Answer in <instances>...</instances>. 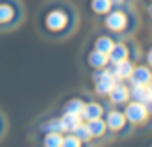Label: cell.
Segmentation results:
<instances>
[{
    "instance_id": "cell-1",
    "label": "cell",
    "mask_w": 152,
    "mask_h": 147,
    "mask_svg": "<svg viewBox=\"0 0 152 147\" xmlns=\"http://www.w3.org/2000/svg\"><path fill=\"white\" fill-rule=\"evenodd\" d=\"M146 106H145V103H139V101H135V103H131L129 106H127V118H129L131 122H142L146 118Z\"/></svg>"
},
{
    "instance_id": "cell-2",
    "label": "cell",
    "mask_w": 152,
    "mask_h": 147,
    "mask_svg": "<svg viewBox=\"0 0 152 147\" xmlns=\"http://www.w3.org/2000/svg\"><path fill=\"white\" fill-rule=\"evenodd\" d=\"M94 81H96L98 93H110L112 87H114V75H110L108 72H100L94 75Z\"/></svg>"
},
{
    "instance_id": "cell-3",
    "label": "cell",
    "mask_w": 152,
    "mask_h": 147,
    "mask_svg": "<svg viewBox=\"0 0 152 147\" xmlns=\"http://www.w3.org/2000/svg\"><path fill=\"white\" fill-rule=\"evenodd\" d=\"M129 78L133 79L135 85H146V83L152 79V75H150V72L146 68H137V70H133V72H131Z\"/></svg>"
},
{
    "instance_id": "cell-4",
    "label": "cell",
    "mask_w": 152,
    "mask_h": 147,
    "mask_svg": "<svg viewBox=\"0 0 152 147\" xmlns=\"http://www.w3.org/2000/svg\"><path fill=\"white\" fill-rule=\"evenodd\" d=\"M106 23H108V27H110V29L119 31V29H123V25H125V16H123L121 12H114V14L108 16Z\"/></svg>"
},
{
    "instance_id": "cell-5",
    "label": "cell",
    "mask_w": 152,
    "mask_h": 147,
    "mask_svg": "<svg viewBox=\"0 0 152 147\" xmlns=\"http://www.w3.org/2000/svg\"><path fill=\"white\" fill-rule=\"evenodd\" d=\"M46 23H48L50 29H62L66 25V16L62 12H52L48 16V19H46Z\"/></svg>"
},
{
    "instance_id": "cell-6",
    "label": "cell",
    "mask_w": 152,
    "mask_h": 147,
    "mask_svg": "<svg viewBox=\"0 0 152 147\" xmlns=\"http://www.w3.org/2000/svg\"><path fill=\"white\" fill-rule=\"evenodd\" d=\"M108 54H110V60L118 64V62L125 60V56H127V49H125L123 45H114V47H112V50H110Z\"/></svg>"
},
{
    "instance_id": "cell-7",
    "label": "cell",
    "mask_w": 152,
    "mask_h": 147,
    "mask_svg": "<svg viewBox=\"0 0 152 147\" xmlns=\"http://www.w3.org/2000/svg\"><path fill=\"white\" fill-rule=\"evenodd\" d=\"M79 124V114H73V112H67L66 116L62 118V130H67V132H73L75 126Z\"/></svg>"
},
{
    "instance_id": "cell-8",
    "label": "cell",
    "mask_w": 152,
    "mask_h": 147,
    "mask_svg": "<svg viewBox=\"0 0 152 147\" xmlns=\"http://www.w3.org/2000/svg\"><path fill=\"white\" fill-rule=\"evenodd\" d=\"M89 62H91V66H94V68H102V66H106V62H108V54L100 52V50H94L93 54H89Z\"/></svg>"
},
{
    "instance_id": "cell-9",
    "label": "cell",
    "mask_w": 152,
    "mask_h": 147,
    "mask_svg": "<svg viewBox=\"0 0 152 147\" xmlns=\"http://www.w3.org/2000/svg\"><path fill=\"white\" fill-rule=\"evenodd\" d=\"M83 114H85L89 120H93V118H98L100 116V112H102V109L96 105V103H91V105H85L83 106V110H81Z\"/></svg>"
},
{
    "instance_id": "cell-10",
    "label": "cell",
    "mask_w": 152,
    "mask_h": 147,
    "mask_svg": "<svg viewBox=\"0 0 152 147\" xmlns=\"http://www.w3.org/2000/svg\"><path fill=\"white\" fill-rule=\"evenodd\" d=\"M131 72H133V66L127 60L118 62V68H115V78H129Z\"/></svg>"
},
{
    "instance_id": "cell-11",
    "label": "cell",
    "mask_w": 152,
    "mask_h": 147,
    "mask_svg": "<svg viewBox=\"0 0 152 147\" xmlns=\"http://www.w3.org/2000/svg\"><path fill=\"white\" fill-rule=\"evenodd\" d=\"M131 95L135 97V101L145 103L146 99L150 97V91H148V89H145V85H135V87H133V91H131Z\"/></svg>"
},
{
    "instance_id": "cell-12",
    "label": "cell",
    "mask_w": 152,
    "mask_h": 147,
    "mask_svg": "<svg viewBox=\"0 0 152 147\" xmlns=\"http://www.w3.org/2000/svg\"><path fill=\"white\" fill-rule=\"evenodd\" d=\"M123 122H125V116L121 112H110V116H108V124L114 130H119L123 126Z\"/></svg>"
},
{
    "instance_id": "cell-13",
    "label": "cell",
    "mask_w": 152,
    "mask_h": 147,
    "mask_svg": "<svg viewBox=\"0 0 152 147\" xmlns=\"http://www.w3.org/2000/svg\"><path fill=\"white\" fill-rule=\"evenodd\" d=\"M87 126H89V130H91V134H93V136H102V134H104V128H106V124H104L100 118H93V120H91Z\"/></svg>"
},
{
    "instance_id": "cell-14",
    "label": "cell",
    "mask_w": 152,
    "mask_h": 147,
    "mask_svg": "<svg viewBox=\"0 0 152 147\" xmlns=\"http://www.w3.org/2000/svg\"><path fill=\"white\" fill-rule=\"evenodd\" d=\"M110 95H112V101L114 103H123L127 99V89L125 87H112V91H110Z\"/></svg>"
},
{
    "instance_id": "cell-15",
    "label": "cell",
    "mask_w": 152,
    "mask_h": 147,
    "mask_svg": "<svg viewBox=\"0 0 152 147\" xmlns=\"http://www.w3.org/2000/svg\"><path fill=\"white\" fill-rule=\"evenodd\" d=\"M112 47H114V43H112L108 37H100V39L96 41V50H100V52H104V54L110 52Z\"/></svg>"
},
{
    "instance_id": "cell-16",
    "label": "cell",
    "mask_w": 152,
    "mask_h": 147,
    "mask_svg": "<svg viewBox=\"0 0 152 147\" xmlns=\"http://www.w3.org/2000/svg\"><path fill=\"white\" fill-rule=\"evenodd\" d=\"M75 136L79 137V140H89L93 134H91V130H89V126H85V124H77L75 126Z\"/></svg>"
},
{
    "instance_id": "cell-17",
    "label": "cell",
    "mask_w": 152,
    "mask_h": 147,
    "mask_svg": "<svg viewBox=\"0 0 152 147\" xmlns=\"http://www.w3.org/2000/svg\"><path fill=\"white\" fill-rule=\"evenodd\" d=\"M45 143L48 147H56V145H62V136H60V132H50L48 136H46Z\"/></svg>"
},
{
    "instance_id": "cell-18",
    "label": "cell",
    "mask_w": 152,
    "mask_h": 147,
    "mask_svg": "<svg viewBox=\"0 0 152 147\" xmlns=\"http://www.w3.org/2000/svg\"><path fill=\"white\" fill-rule=\"evenodd\" d=\"M93 8L98 14H106L110 10V0H93Z\"/></svg>"
},
{
    "instance_id": "cell-19",
    "label": "cell",
    "mask_w": 152,
    "mask_h": 147,
    "mask_svg": "<svg viewBox=\"0 0 152 147\" xmlns=\"http://www.w3.org/2000/svg\"><path fill=\"white\" fill-rule=\"evenodd\" d=\"M83 103L79 101V99H75V101H69L67 103V106H66V112H73V114H81V110H83Z\"/></svg>"
},
{
    "instance_id": "cell-20",
    "label": "cell",
    "mask_w": 152,
    "mask_h": 147,
    "mask_svg": "<svg viewBox=\"0 0 152 147\" xmlns=\"http://www.w3.org/2000/svg\"><path fill=\"white\" fill-rule=\"evenodd\" d=\"M12 18V8L6 6V4H2L0 6V21H6V19Z\"/></svg>"
},
{
    "instance_id": "cell-21",
    "label": "cell",
    "mask_w": 152,
    "mask_h": 147,
    "mask_svg": "<svg viewBox=\"0 0 152 147\" xmlns=\"http://www.w3.org/2000/svg\"><path fill=\"white\" fill-rule=\"evenodd\" d=\"M48 132H60L62 130V120H50V122H46V126H45Z\"/></svg>"
},
{
    "instance_id": "cell-22",
    "label": "cell",
    "mask_w": 152,
    "mask_h": 147,
    "mask_svg": "<svg viewBox=\"0 0 152 147\" xmlns=\"http://www.w3.org/2000/svg\"><path fill=\"white\" fill-rule=\"evenodd\" d=\"M62 145H67V147H73V145H79V137H67V140H62Z\"/></svg>"
},
{
    "instance_id": "cell-23",
    "label": "cell",
    "mask_w": 152,
    "mask_h": 147,
    "mask_svg": "<svg viewBox=\"0 0 152 147\" xmlns=\"http://www.w3.org/2000/svg\"><path fill=\"white\" fill-rule=\"evenodd\" d=\"M145 106H146V110H152V93H150V97L145 101Z\"/></svg>"
},
{
    "instance_id": "cell-24",
    "label": "cell",
    "mask_w": 152,
    "mask_h": 147,
    "mask_svg": "<svg viewBox=\"0 0 152 147\" xmlns=\"http://www.w3.org/2000/svg\"><path fill=\"white\" fill-rule=\"evenodd\" d=\"M148 62H150V64H152V50H150V52H148Z\"/></svg>"
},
{
    "instance_id": "cell-25",
    "label": "cell",
    "mask_w": 152,
    "mask_h": 147,
    "mask_svg": "<svg viewBox=\"0 0 152 147\" xmlns=\"http://www.w3.org/2000/svg\"><path fill=\"white\" fill-rule=\"evenodd\" d=\"M148 83H150V85H148V91H150V93H152V79H150Z\"/></svg>"
},
{
    "instance_id": "cell-26",
    "label": "cell",
    "mask_w": 152,
    "mask_h": 147,
    "mask_svg": "<svg viewBox=\"0 0 152 147\" xmlns=\"http://www.w3.org/2000/svg\"><path fill=\"white\" fill-rule=\"evenodd\" d=\"M148 12H150V16H152V6H150V10H148Z\"/></svg>"
},
{
    "instance_id": "cell-27",
    "label": "cell",
    "mask_w": 152,
    "mask_h": 147,
    "mask_svg": "<svg viewBox=\"0 0 152 147\" xmlns=\"http://www.w3.org/2000/svg\"><path fill=\"white\" fill-rule=\"evenodd\" d=\"M114 2H119V0H114Z\"/></svg>"
}]
</instances>
